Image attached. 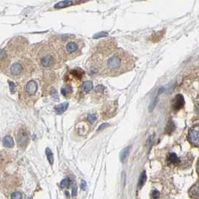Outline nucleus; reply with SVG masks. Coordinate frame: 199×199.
Wrapping results in <instances>:
<instances>
[{
	"instance_id": "nucleus-1",
	"label": "nucleus",
	"mask_w": 199,
	"mask_h": 199,
	"mask_svg": "<svg viewBox=\"0 0 199 199\" xmlns=\"http://www.w3.org/2000/svg\"><path fill=\"white\" fill-rule=\"evenodd\" d=\"M89 73L93 76H118L134 68L133 56L117 47L114 39L104 40L96 47L87 64Z\"/></svg>"
},
{
	"instance_id": "nucleus-2",
	"label": "nucleus",
	"mask_w": 199,
	"mask_h": 199,
	"mask_svg": "<svg viewBox=\"0 0 199 199\" xmlns=\"http://www.w3.org/2000/svg\"><path fill=\"white\" fill-rule=\"evenodd\" d=\"M50 44L54 47L62 60H72L81 55L84 47L82 39L73 35H59L53 36Z\"/></svg>"
},
{
	"instance_id": "nucleus-3",
	"label": "nucleus",
	"mask_w": 199,
	"mask_h": 199,
	"mask_svg": "<svg viewBox=\"0 0 199 199\" xmlns=\"http://www.w3.org/2000/svg\"><path fill=\"white\" fill-rule=\"evenodd\" d=\"M30 53L40 66L48 69L58 68L62 60L50 42L34 44L32 46Z\"/></svg>"
},
{
	"instance_id": "nucleus-4",
	"label": "nucleus",
	"mask_w": 199,
	"mask_h": 199,
	"mask_svg": "<svg viewBox=\"0 0 199 199\" xmlns=\"http://www.w3.org/2000/svg\"><path fill=\"white\" fill-rule=\"evenodd\" d=\"M32 69V64L28 58H21L9 67V75L15 80L28 78Z\"/></svg>"
},
{
	"instance_id": "nucleus-5",
	"label": "nucleus",
	"mask_w": 199,
	"mask_h": 199,
	"mask_svg": "<svg viewBox=\"0 0 199 199\" xmlns=\"http://www.w3.org/2000/svg\"><path fill=\"white\" fill-rule=\"evenodd\" d=\"M37 91V85L36 82L34 80L29 81L24 88L23 97L25 100V101H28V102L35 101V95H36Z\"/></svg>"
},
{
	"instance_id": "nucleus-6",
	"label": "nucleus",
	"mask_w": 199,
	"mask_h": 199,
	"mask_svg": "<svg viewBox=\"0 0 199 199\" xmlns=\"http://www.w3.org/2000/svg\"><path fill=\"white\" fill-rule=\"evenodd\" d=\"M17 142L21 148H26L29 142V132L25 127L19 129L17 133Z\"/></svg>"
},
{
	"instance_id": "nucleus-7",
	"label": "nucleus",
	"mask_w": 199,
	"mask_h": 199,
	"mask_svg": "<svg viewBox=\"0 0 199 199\" xmlns=\"http://www.w3.org/2000/svg\"><path fill=\"white\" fill-rule=\"evenodd\" d=\"M189 141L195 147H199V124H195L189 130Z\"/></svg>"
},
{
	"instance_id": "nucleus-8",
	"label": "nucleus",
	"mask_w": 199,
	"mask_h": 199,
	"mask_svg": "<svg viewBox=\"0 0 199 199\" xmlns=\"http://www.w3.org/2000/svg\"><path fill=\"white\" fill-rule=\"evenodd\" d=\"M117 107H118V103H117V101L109 103L108 104L104 106L102 110L103 118L105 120V119L111 118V117L113 116L114 113L116 112Z\"/></svg>"
},
{
	"instance_id": "nucleus-9",
	"label": "nucleus",
	"mask_w": 199,
	"mask_h": 199,
	"mask_svg": "<svg viewBox=\"0 0 199 199\" xmlns=\"http://www.w3.org/2000/svg\"><path fill=\"white\" fill-rule=\"evenodd\" d=\"M84 76V71L80 68L71 70L70 71V79L75 82H79L82 79Z\"/></svg>"
},
{
	"instance_id": "nucleus-10",
	"label": "nucleus",
	"mask_w": 199,
	"mask_h": 199,
	"mask_svg": "<svg viewBox=\"0 0 199 199\" xmlns=\"http://www.w3.org/2000/svg\"><path fill=\"white\" fill-rule=\"evenodd\" d=\"M185 104L184 98L182 94H177L172 100V108L174 110L178 111L183 107Z\"/></svg>"
},
{
	"instance_id": "nucleus-11",
	"label": "nucleus",
	"mask_w": 199,
	"mask_h": 199,
	"mask_svg": "<svg viewBox=\"0 0 199 199\" xmlns=\"http://www.w3.org/2000/svg\"><path fill=\"white\" fill-rule=\"evenodd\" d=\"M105 90L106 88L103 86L99 85L94 89V93L92 94V97H95V100H101L102 97L105 94Z\"/></svg>"
},
{
	"instance_id": "nucleus-12",
	"label": "nucleus",
	"mask_w": 199,
	"mask_h": 199,
	"mask_svg": "<svg viewBox=\"0 0 199 199\" xmlns=\"http://www.w3.org/2000/svg\"><path fill=\"white\" fill-rule=\"evenodd\" d=\"M61 93L62 94V95L64 96V97L68 98V97H71V94H72V93H73L72 86H71L70 84H66L65 86H64V87L61 88Z\"/></svg>"
},
{
	"instance_id": "nucleus-13",
	"label": "nucleus",
	"mask_w": 199,
	"mask_h": 199,
	"mask_svg": "<svg viewBox=\"0 0 199 199\" xmlns=\"http://www.w3.org/2000/svg\"><path fill=\"white\" fill-rule=\"evenodd\" d=\"M189 194L191 198H199V182L196 183L189 191Z\"/></svg>"
},
{
	"instance_id": "nucleus-14",
	"label": "nucleus",
	"mask_w": 199,
	"mask_h": 199,
	"mask_svg": "<svg viewBox=\"0 0 199 199\" xmlns=\"http://www.w3.org/2000/svg\"><path fill=\"white\" fill-rule=\"evenodd\" d=\"M82 2H75V1H62L56 3L55 5V9H63V8L68 7V6L72 5L74 3H81Z\"/></svg>"
},
{
	"instance_id": "nucleus-15",
	"label": "nucleus",
	"mask_w": 199,
	"mask_h": 199,
	"mask_svg": "<svg viewBox=\"0 0 199 199\" xmlns=\"http://www.w3.org/2000/svg\"><path fill=\"white\" fill-rule=\"evenodd\" d=\"M68 105H69V103H68V102L62 103L59 104V105L56 106L55 107V112H56V114H58V115H61V114H63L64 112L67 110Z\"/></svg>"
},
{
	"instance_id": "nucleus-16",
	"label": "nucleus",
	"mask_w": 199,
	"mask_h": 199,
	"mask_svg": "<svg viewBox=\"0 0 199 199\" xmlns=\"http://www.w3.org/2000/svg\"><path fill=\"white\" fill-rule=\"evenodd\" d=\"M93 89V83L91 82H85L81 87V91L82 94H87Z\"/></svg>"
},
{
	"instance_id": "nucleus-17",
	"label": "nucleus",
	"mask_w": 199,
	"mask_h": 199,
	"mask_svg": "<svg viewBox=\"0 0 199 199\" xmlns=\"http://www.w3.org/2000/svg\"><path fill=\"white\" fill-rule=\"evenodd\" d=\"M130 149H131V147L128 146L127 148H125L123 151H121L120 154V159L122 162H126L127 159L128 158L129 155H130Z\"/></svg>"
},
{
	"instance_id": "nucleus-18",
	"label": "nucleus",
	"mask_w": 199,
	"mask_h": 199,
	"mask_svg": "<svg viewBox=\"0 0 199 199\" xmlns=\"http://www.w3.org/2000/svg\"><path fill=\"white\" fill-rule=\"evenodd\" d=\"M3 145L6 148H13L14 145V142L12 137L9 136H5L4 138H3Z\"/></svg>"
},
{
	"instance_id": "nucleus-19",
	"label": "nucleus",
	"mask_w": 199,
	"mask_h": 199,
	"mask_svg": "<svg viewBox=\"0 0 199 199\" xmlns=\"http://www.w3.org/2000/svg\"><path fill=\"white\" fill-rule=\"evenodd\" d=\"M146 180H147L146 173H145V172H143L141 174V175H140L139 180H138V188L141 189V187H142L143 186L145 185V182H146Z\"/></svg>"
},
{
	"instance_id": "nucleus-20",
	"label": "nucleus",
	"mask_w": 199,
	"mask_h": 199,
	"mask_svg": "<svg viewBox=\"0 0 199 199\" xmlns=\"http://www.w3.org/2000/svg\"><path fill=\"white\" fill-rule=\"evenodd\" d=\"M174 130H175V125H174V122L172 120H170L168 122V124L166 128V132L168 134H171V133L174 131Z\"/></svg>"
},
{
	"instance_id": "nucleus-21",
	"label": "nucleus",
	"mask_w": 199,
	"mask_h": 199,
	"mask_svg": "<svg viewBox=\"0 0 199 199\" xmlns=\"http://www.w3.org/2000/svg\"><path fill=\"white\" fill-rule=\"evenodd\" d=\"M46 155H47V158L48 159L49 162L50 163V165H53V162H54V157H53V154L51 151V150L49 148H46Z\"/></svg>"
},
{
	"instance_id": "nucleus-22",
	"label": "nucleus",
	"mask_w": 199,
	"mask_h": 199,
	"mask_svg": "<svg viewBox=\"0 0 199 199\" xmlns=\"http://www.w3.org/2000/svg\"><path fill=\"white\" fill-rule=\"evenodd\" d=\"M169 161L172 163H177L179 162V158L174 153H172L169 155Z\"/></svg>"
},
{
	"instance_id": "nucleus-23",
	"label": "nucleus",
	"mask_w": 199,
	"mask_h": 199,
	"mask_svg": "<svg viewBox=\"0 0 199 199\" xmlns=\"http://www.w3.org/2000/svg\"><path fill=\"white\" fill-rule=\"evenodd\" d=\"M87 120L90 124H93L97 120V115L96 114H89L87 117Z\"/></svg>"
},
{
	"instance_id": "nucleus-24",
	"label": "nucleus",
	"mask_w": 199,
	"mask_h": 199,
	"mask_svg": "<svg viewBox=\"0 0 199 199\" xmlns=\"http://www.w3.org/2000/svg\"><path fill=\"white\" fill-rule=\"evenodd\" d=\"M70 184H71V180L69 178H66L61 181L60 183V187H61V188H64V187H69Z\"/></svg>"
},
{
	"instance_id": "nucleus-25",
	"label": "nucleus",
	"mask_w": 199,
	"mask_h": 199,
	"mask_svg": "<svg viewBox=\"0 0 199 199\" xmlns=\"http://www.w3.org/2000/svg\"><path fill=\"white\" fill-rule=\"evenodd\" d=\"M106 35H108V33H107V32H99V33L95 34V35H94V36H93V38H94V39H97V38H100V37H105V36H106Z\"/></svg>"
},
{
	"instance_id": "nucleus-26",
	"label": "nucleus",
	"mask_w": 199,
	"mask_h": 199,
	"mask_svg": "<svg viewBox=\"0 0 199 199\" xmlns=\"http://www.w3.org/2000/svg\"><path fill=\"white\" fill-rule=\"evenodd\" d=\"M22 198V195L20 192H15L11 194V199H21Z\"/></svg>"
},
{
	"instance_id": "nucleus-27",
	"label": "nucleus",
	"mask_w": 199,
	"mask_h": 199,
	"mask_svg": "<svg viewBox=\"0 0 199 199\" xmlns=\"http://www.w3.org/2000/svg\"><path fill=\"white\" fill-rule=\"evenodd\" d=\"M9 83L10 91H11V94H14L16 91V86L14 85V82H11V81H9Z\"/></svg>"
},
{
	"instance_id": "nucleus-28",
	"label": "nucleus",
	"mask_w": 199,
	"mask_h": 199,
	"mask_svg": "<svg viewBox=\"0 0 199 199\" xmlns=\"http://www.w3.org/2000/svg\"><path fill=\"white\" fill-rule=\"evenodd\" d=\"M151 198L153 199H159V192L158 191L154 190L151 193Z\"/></svg>"
},
{
	"instance_id": "nucleus-29",
	"label": "nucleus",
	"mask_w": 199,
	"mask_h": 199,
	"mask_svg": "<svg viewBox=\"0 0 199 199\" xmlns=\"http://www.w3.org/2000/svg\"><path fill=\"white\" fill-rule=\"evenodd\" d=\"M80 187H81V189L82 190H87V183H86V180H82Z\"/></svg>"
},
{
	"instance_id": "nucleus-30",
	"label": "nucleus",
	"mask_w": 199,
	"mask_h": 199,
	"mask_svg": "<svg viewBox=\"0 0 199 199\" xmlns=\"http://www.w3.org/2000/svg\"><path fill=\"white\" fill-rule=\"evenodd\" d=\"M76 195H77V187L76 185H73L72 187V196L76 197Z\"/></svg>"
},
{
	"instance_id": "nucleus-31",
	"label": "nucleus",
	"mask_w": 199,
	"mask_h": 199,
	"mask_svg": "<svg viewBox=\"0 0 199 199\" xmlns=\"http://www.w3.org/2000/svg\"><path fill=\"white\" fill-rule=\"evenodd\" d=\"M107 125H108V124H103L102 126H100V127H99V129H98V131H100V130H102L103 129H104V128H105V127H106Z\"/></svg>"
},
{
	"instance_id": "nucleus-32",
	"label": "nucleus",
	"mask_w": 199,
	"mask_h": 199,
	"mask_svg": "<svg viewBox=\"0 0 199 199\" xmlns=\"http://www.w3.org/2000/svg\"><path fill=\"white\" fill-rule=\"evenodd\" d=\"M197 171H198V173L199 174V159L198 160V163H197Z\"/></svg>"
},
{
	"instance_id": "nucleus-33",
	"label": "nucleus",
	"mask_w": 199,
	"mask_h": 199,
	"mask_svg": "<svg viewBox=\"0 0 199 199\" xmlns=\"http://www.w3.org/2000/svg\"><path fill=\"white\" fill-rule=\"evenodd\" d=\"M198 114H199V107H198Z\"/></svg>"
}]
</instances>
